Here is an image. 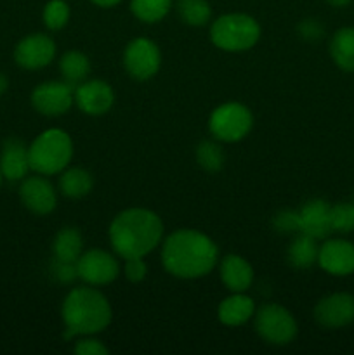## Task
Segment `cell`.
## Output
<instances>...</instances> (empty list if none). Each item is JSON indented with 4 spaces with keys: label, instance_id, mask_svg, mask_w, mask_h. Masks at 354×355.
<instances>
[{
    "label": "cell",
    "instance_id": "cell-1",
    "mask_svg": "<svg viewBox=\"0 0 354 355\" xmlns=\"http://www.w3.org/2000/svg\"><path fill=\"white\" fill-rule=\"evenodd\" d=\"M162 266L177 279H200L219 263V246L196 229H177L162 241Z\"/></svg>",
    "mask_w": 354,
    "mask_h": 355
},
{
    "label": "cell",
    "instance_id": "cell-2",
    "mask_svg": "<svg viewBox=\"0 0 354 355\" xmlns=\"http://www.w3.org/2000/svg\"><path fill=\"white\" fill-rule=\"evenodd\" d=\"M165 225L149 208L132 207L117 214L108 227V238L118 259H135L158 248L163 241Z\"/></svg>",
    "mask_w": 354,
    "mask_h": 355
},
{
    "label": "cell",
    "instance_id": "cell-3",
    "mask_svg": "<svg viewBox=\"0 0 354 355\" xmlns=\"http://www.w3.org/2000/svg\"><path fill=\"white\" fill-rule=\"evenodd\" d=\"M65 340L97 335L111 324V304L96 286H76L68 291L61 304Z\"/></svg>",
    "mask_w": 354,
    "mask_h": 355
},
{
    "label": "cell",
    "instance_id": "cell-4",
    "mask_svg": "<svg viewBox=\"0 0 354 355\" xmlns=\"http://www.w3.org/2000/svg\"><path fill=\"white\" fill-rule=\"evenodd\" d=\"M73 141L66 130L59 127L45 128L28 146L31 172L51 177L68 168L73 159Z\"/></svg>",
    "mask_w": 354,
    "mask_h": 355
},
{
    "label": "cell",
    "instance_id": "cell-5",
    "mask_svg": "<svg viewBox=\"0 0 354 355\" xmlns=\"http://www.w3.org/2000/svg\"><path fill=\"white\" fill-rule=\"evenodd\" d=\"M260 23L245 12H228L210 24V42L224 52H245L260 40Z\"/></svg>",
    "mask_w": 354,
    "mask_h": 355
},
{
    "label": "cell",
    "instance_id": "cell-6",
    "mask_svg": "<svg viewBox=\"0 0 354 355\" xmlns=\"http://www.w3.org/2000/svg\"><path fill=\"white\" fill-rule=\"evenodd\" d=\"M255 333L269 345L283 347L294 342L298 335V326L294 314L280 304H266L253 314Z\"/></svg>",
    "mask_w": 354,
    "mask_h": 355
},
{
    "label": "cell",
    "instance_id": "cell-7",
    "mask_svg": "<svg viewBox=\"0 0 354 355\" xmlns=\"http://www.w3.org/2000/svg\"><path fill=\"white\" fill-rule=\"evenodd\" d=\"M253 114L243 103L229 101L215 107L208 116V130L219 142H238L250 134Z\"/></svg>",
    "mask_w": 354,
    "mask_h": 355
},
{
    "label": "cell",
    "instance_id": "cell-8",
    "mask_svg": "<svg viewBox=\"0 0 354 355\" xmlns=\"http://www.w3.org/2000/svg\"><path fill=\"white\" fill-rule=\"evenodd\" d=\"M121 61L130 78L137 82H148L162 68V52L153 40L137 37L127 44Z\"/></svg>",
    "mask_w": 354,
    "mask_h": 355
},
{
    "label": "cell",
    "instance_id": "cell-9",
    "mask_svg": "<svg viewBox=\"0 0 354 355\" xmlns=\"http://www.w3.org/2000/svg\"><path fill=\"white\" fill-rule=\"evenodd\" d=\"M78 279L90 286H106L113 283L121 272L118 255L101 248H92L83 252L75 262Z\"/></svg>",
    "mask_w": 354,
    "mask_h": 355
},
{
    "label": "cell",
    "instance_id": "cell-10",
    "mask_svg": "<svg viewBox=\"0 0 354 355\" xmlns=\"http://www.w3.org/2000/svg\"><path fill=\"white\" fill-rule=\"evenodd\" d=\"M75 87L65 80H49L42 82L31 90V106L44 116H61L66 114L75 104L73 96Z\"/></svg>",
    "mask_w": 354,
    "mask_h": 355
},
{
    "label": "cell",
    "instance_id": "cell-11",
    "mask_svg": "<svg viewBox=\"0 0 354 355\" xmlns=\"http://www.w3.org/2000/svg\"><path fill=\"white\" fill-rule=\"evenodd\" d=\"M56 42L47 33H30L21 38L14 47V61L28 71L44 69L54 61Z\"/></svg>",
    "mask_w": 354,
    "mask_h": 355
},
{
    "label": "cell",
    "instance_id": "cell-12",
    "mask_svg": "<svg viewBox=\"0 0 354 355\" xmlns=\"http://www.w3.org/2000/svg\"><path fill=\"white\" fill-rule=\"evenodd\" d=\"M19 200L28 211L44 217L52 214L58 207V191L52 186L49 177L35 173L21 180Z\"/></svg>",
    "mask_w": 354,
    "mask_h": 355
},
{
    "label": "cell",
    "instance_id": "cell-13",
    "mask_svg": "<svg viewBox=\"0 0 354 355\" xmlns=\"http://www.w3.org/2000/svg\"><path fill=\"white\" fill-rule=\"evenodd\" d=\"M75 106L89 116L106 114L115 104V90L101 78H87L75 87Z\"/></svg>",
    "mask_w": 354,
    "mask_h": 355
},
{
    "label": "cell",
    "instance_id": "cell-14",
    "mask_svg": "<svg viewBox=\"0 0 354 355\" xmlns=\"http://www.w3.org/2000/svg\"><path fill=\"white\" fill-rule=\"evenodd\" d=\"M314 319L321 328L340 329L354 322V295L339 291L323 297L314 305Z\"/></svg>",
    "mask_w": 354,
    "mask_h": 355
},
{
    "label": "cell",
    "instance_id": "cell-15",
    "mask_svg": "<svg viewBox=\"0 0 354 355\" xmlns=\"http://www.w3.org/2000/svg\"><path fill=\"white\" fill-rule=\"evenodd\" d=\"M318 266L330 276H353L354 243L344 238H326L323 245H319Z\"/></svg>",
    "mask_w": 354,
    "mask_h": 355
},
{
    "label": "cell",
    "instance_id": "cell-16",
    "mask_svg": "<svg viewBox=\"0 0 354 355\" xmlns=\"http://www.w3.org/2000/svg\"><path fill=\"white\" fill-rule=\"evenodd\" d=\"M330 207L325 200H309L298 210V232L311 236L314 239H326L332 234L330 225Z\"/></svg>",
    "mask_w": 354,
    "mask_h": 355
},
{
    "label": "cell",
    "instance_id": "cell-17",
    "mask_svg": "<svg viewBox=\"0 0 354 355\" xmlns=\"http://www.w3.org/2000/svg\"><path fill=\"white\" fill-rule=\"evenodd\" d=\"M0 170L3 179L9 182H21L30 172L28 146L21 139L9 137L0 149Z\"/></svg>",
    "mask_w": 354,
    "mask_h": 355
},
{
    "label": "cell",
    "instance_id": "cell-18",
    "mask_svg": "<svg viewBox=\"0 0 354 355\" xmlns=\"http://www.w3.org/2000/svg\"><path fill=\"white\" fill-rule=\"evenodd\" d=\"M217 266L222 284L231 293H245L246 290H250L255 274H253V267L250 266L245 257L229 253V255L222 257Z\"/></svg>",
    "mask_w": 354,
    "mask_h": 355
},
{
    "label": "cell",
    "instance_id": "cell-19",
    "mask_svg": "<svg viewBox=\"0 0 354 355\" xmlns=\"http://www.w3.org/2000/svg\"><path fill=\"white\" fill-rule=\"evenodd\" d=\"M257 307L253 298L245 293H231L219 304L217 318L219 321L229 328H238L246 324L250 319H253Z\"/></svg>",
    "mask_w": 354,
    "mask_h": 355
},
{
    "label": "cell",
    "instance_id": "cell-20",
    "mask_svg": "<svg viewBox=\"0 0 354 355\" xmlns=\"http://www.w3.org/2000/svg\"><path fill=\"white\" fill-rule=\"evenodd\" d=\"M328 52L337 68L354 73V26L337 30L330 38Z\"/></svg>",
    "mask_w": 354,
    "mask_h": 355
},
{
    "label": "cell",
    "instance_id": "cell-21",
    "mask_svg": "<svg viewBox=\"0 0 354 355\" xmlns=\"http://www.w3.org/2000/svg\"><path fill=\"white\" fill-rule=\"evenodd\" d=\"M59 193L69 200H80L94 189V177L82 166H68L59 173Z\"/></svg>",
    "mask_w": 354,
    "mask_h": 355
},
{
    "label": "cell",
    "instance_id": "cell-22",
    "mask_svg": "<svg viewBox=\"0 0 354 355\" xmlns=\"http://www.w3.org/2000/svg\"><path fill=\"white\" fill-rule=\"evenodd\" d=\"M318 239L311 238L304 232H297L287 250V259L295 269H311L314 263H318Z\"/></svg>",
    "mask_w": 354,
    "mask_h": 355
},
{
    "label": "cell",
    "instance_id": "cell-23",
    "mask_svg": "<svg viewBox=\"0 0 354 355\" xmlns=\"http://www.w3.org/2000/svg\"><path fill=\"white\" fill-rule=\"evenodd\" d=\"M52 253L56 260L61 262H73L78 260L83 253V236L76 227H62L52 241Z\"/></svg>",
    "mask_w": 354,
    "mask_h": 355
},
{
    "label": "cell",
    "instance_id": "cell-24",
    "mask_svg": "<svg viewBox=\"0 0 354 355\" xmlns=\"http://www.w3.org/2000/svg\"><path fill=\"white\" fill-rule=\"evenodd\" d=\"M90 69H92V66H90L89 58L83 52L76 51V49L65 52L61 55V59H59V73H61V78L73 87H76L83 80L89 78Z\"/></svg>",
    "mask_w": 354,
    "mask_h": 355
},
{
    "label": "cell",
    "instance_id": "cell-25",
    "mask_svg": "<svg viewBox=\"0 0 354 355\" xmlns=\"http://www.w3.org/2000/svg\"><path fill=\"white\" fill-rule=\"evenodd\" d=\"M176 9L180 21L191 28H201L212 19V7L208 0H177Z\"/></svg>",
    "mask_w": 354,
    "mask_h": 355
},
{
    "label": "cell",
    "instance_id": "cell-26",
    "mask_svg": "<svg viewBox=\"0 0 354 355\" xmlns=\"http://www.w3.org/2000/svg\"><path fill=\"white\" fill-rule=\"evenodd\" d=\"M174 0H130V12L146 24L160 23L172 10Z\"/></svg>",
    "mask_w": 354,
    "mask_h": 355
},
{
    "label": "cell",
    "instance_id": "cell-27",
    "mask_svg": "<svg viewBox=\"0 0 354 355\" xmlns=\"http://www.w3.org/2000/svg\"><path fill=\"white\" fill-rule=\"evenodd\" d=\"M194 156H196V163L200 165V168L208 173L221 172L226 162L224 151H222L221 144L215 139L214 141H201L196 146Z\"/></svg>",
    "mask_w": 354,
    "mask_h": 355
},
{
    "label": "cell",
    "instance_id": "cell-28",
    "mask_svg": "<svg viewBox=\"0 0 354 355\" xmlns=\"http://www.w3.org/2000/svg\"><path fill=\"white\" fill-rule=\"evenodd\" d=\"M71 9L66 0H49L42 10V21L51 31H59L69 23Z\"/></svg>",
    "mask_w": 354,
    "mask_h": 355
},
{
    "label": "cell",
    "instance_id": "cell-29",
    "mask_svg": "<svg viewBox=\"0 0 354 355\" xmlns=\"http://www.w3.org/2000/svg\"><path fill=\"white\" fill-rule=\"evenodd\" d=\"M332 232L349 234L354 232V203H337L330 207Z\"/></svg>",
    "mask_w": 354,
    "mask_h": 355
},
{
    "label": "cell",
    "instance_id": "cell-30",
    "mask_svg": "<svg viewBox=\"0 0 354 355\" xmlns=\"http://www.w3.org/2000/svg\"><path fill=\"white\" fill-rule=\"evenodd\" d=\"M73 352L76 355H108L110 349L101 340H97L96 335H87L78 336L73 345Z\"/></svg>",
    "mask_w": 354,
    "mask_h": 355
},
{
    "label": "cell",
    "instance_id": "cell-31",
    "mask_svg": "<svg viewBox=\"0 0 354 355\" xmlns=\"http://www.w3.org/2000/svg\"><path fill=\"white\" fill-rule=\"evenodd\" d=\"M273 225L280 234H297L298 210H281L273 217Z\"/></svg>",
    "mask_w": 354,
    "mask_h": 355
},
{
    "label": "cell",
    "instance_id": "cell-32",
    "mask_svg": "<svg viewBox=\"0 0 354 355\" xmlns=\"http://www.w3.org/2000/svg\"><path fill=\"white\" fill-rule=\"evenodd\" d=\"M124 276L127 281L137 284L146 279L148 276V263L142 257H135V259H125L124 260Z\"/></svg>",
    "mask_w": 354,
    "mask_h": 355
},
{
    "label": "cell",
    "instance_id": "cell-33",
    "mask_svg": "<svg viewBox=\"0 0 354 355\" xmlns=\"http://www.w3.org/2000/svg\"><path fill=\"white\" fill-rule=\"evenodd\" d=\"M297 31L301 35V38H304V40L316 42L325 35V26L316 17H305V19H302L297 24Z\"/></svg>",
    "mask_w": 354,
    "mask_h": 355
},
{
    "label": "cell",
    "instance_id": "cell-34",
    "mask_svg": "<svg viewBox=\"0 0 354 355\" xmlns=\"http://www.w3.org/2000/svg\"><path fill=\"white\" fill-rule=\"evenodd\" d=\"M52 274H54V277L59 283L69 284L75 279H78L76 266L73 262H61V260L54 259V263H52Z\"/></svg>",
    "mask_w": 354,
    "mask_h": 355
},
{
    "label": "cell",
    "instance_id": "cell-35",
    "mask_svg": "<svg viewBox=\"0 0 354 355\" xmlns=\"http://www.w3.org/2000/svg\"><path fill=\"white\" fill-rule=\"evenodd\" d=\"M90 2H92L94 6L101 7V9H111V7L118 6L121 0H90Z\"/></svg>",
    "mask_w": 354,
    "mask_h": 355
},
{
    "label": "cell",
    "instance_id": "cell-36",
    "mask_svg": "<svg viewBox=\"0 0 354 355\" xmlns=\"http://www.w3.org/2000/svg\"><path fill=\"white\" fill-rule=\"evenodd\" d=\"M7 89H9V80L3 73H0V97L7 92Z\"/></svg>",
    "mask_w": 354,
    "mask_h": 355
},
{
    "label": "cell",
    "instance_id": "cell-37",
    "mask_svg": "<svg viewBox=\"0 0 354 355\" xmlns=\"http://www.w3.org/2000/svg\"><path fill=\"white\" fill-rule=\"evenodd\" d=\"M351 2H353V0H326V3H330L332 7H346L349 6Z\"/></svg>",
    "mask_w": 354,
    "mask_h": 355
},
{
    "label": "cell",
    "instance_id": "cell-38",
    "mask_svg": "<svg viewBox=\"0 0 354 355\" xmlns=\"http://www.w3.org/2000/svg\"><path fill=\"white\" fill-rule=\"evenodd\" d=\"M3 180H6V179H3V175H2V170H0V187H2V182H3Z\"/></svg>",
    "mask_w": 354,
    "mask_h": 355
}]
</instances>
